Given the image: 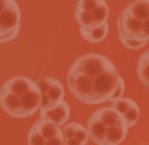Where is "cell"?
Masks as SVG:
<instances>
[{"instance_id":"cell-1","label":"cell","mask_w":149,"mask_h":145,"mask_svg":"<svg viewBox=\"0 0 149 145\" xmlns=\"http://www.w3.org/2000/svg\"><path fill=\"white\" fill-rule=\"evenodd\" d=\"M68 89L83 104H104L123 96L125 81L119 70L104 55L79 57L68 70Z\"/></svg>"},{"instance_id":"cell-2","label":"cell","mask_w":149,"mask_h":145,"mask_svg":"<svg viewBox=\"0 0 149 145\" xmlns=\"http://www.w3.org/2000/svg\"><path fill=\"white\" fill-rule=\"evenodd\" d=\"M21 10L15 0H0V44H8L19 34Z\"/></svg>"},{"instance_id":"cell-3","label":"cell","mask_w":149,"mask_h":145,"mask_svg":"<svg viewBox=\"0 0 149 145\" xmlns=\"http://www.w3.org/2000/svg\"><path fill=\"white\" fill-rule=\"evenodd\" d=\"M117 30H119V40H134V42H147L143 36V21L138 19L128 8H125L117 17Z\"/></svg>"},{"instance_id":"cell-4","label":"cell","mask_w":149,"mask_h":145,"mask_svg":"<svg viewBox=\"0 0 149 145\" xmlns=\"http://www.w3.org/2000/svg\"><path fill=\"white\" fill-rule=\"evenodd\" d=\"M36 83H38L40 92H42L40 111L53 108V105H57L58 102L64 100V89H62L61 81L53 79V77H40V79H36Z\"/></svg>"},{"instance_id":"cell-5","label":"cell","mask_w":149,"mask_h":145,"mask_svg":"<svg viewBox=\"0 0 149 145\" xmlns=\"http://www.w3.org/2000/svg\"><path fill=\"white\" fill-rule=\"evenodd\" d=\"M108 15H109V6L102 4L95 11H87V13H74L79 28H95V26H102L108 23Z\"/></svg>"},{"instance_id":"cell-6","label":"cell","mask_w":149,"mask_h":145,"mask_svg":"<svg viewBox=\"0 0 149 145\" xmlns=\"http://www.w3.org/2000/svg\"><path fill=\"white\" fill-rule=\"evenodd\" d=\"M89 136V130L79 123H70L62 126V142L64 145H85Z\"/></svg>"},{"instance_id":"cell-7","label":"cell","mask_w":149,"mask_h":145,"mask_svg":"<svg viewBox=\"0 0 149 145\" xmlns=\"http://www.w3.org/2000/svg\"><path fill=\"white\" fill-rule=\"evenodd\" d=\"M111 105L117 109V111L123 113V117L127 119L128 128L134 126V124L138 123V119H140V108H138V104H136L134 100L121 96V98H117V100H113V104H111Z\"/></svg>"},{"instance_id":"cell-8","label":"cell","mask_w":149,"mask_h":145,"mask_svg":"<svg viewBox=\"0 0 149 145\" xmlns=\"http://www.w3.org/2000/svg\"><path fill=\"white\" fill-rule=\"evenodd\" d=\"M40 115H42V119H47L51 123L62 126V124H66V121H68V117H70V105H68V102L62 100V102H58L57 105H53V108L40 111Z\"/></svg>"},{"instance_id":"cell-9","label":"cell","mask_w":149,"mask_h":145,"mask_svg":"<svg viewBox=\"0 0 149 145\" xmlns=\"http://www.w3.org/2000/svg\"><path fill=\"white\" fill-rule=\"evenodd\" d=\"M93 115H95L96 119H100L102 123L106 124V126H127V128H128L127 119L123 117V113L117 111L113 105H109V108H100V109H96Z\"/></svg>"},{"instance_id":"cell-10","label":"cell","mask_w":149,"mask_h":145,"mask_svg":"<svg viewBox=\"0 0 149 145\" xmlns=\"http://www.w3.org/2000/svg\"><path fill=\"white\" fill-rule=\"evenodd\" d=\"M87 130H89V136H91V139H93L96 145H104L108 126H106V124L102 123L100 119H96L95 115L89 117V121H87Z\"/></svg>"},{"instance_id":"cell-11","label":"cell","mask_w":149,"mask_h":145,"mask_svg":"<svg viewBox=\"0 0 149 145\" xmlns=\"http://www.w3.org/2000/svg\"><path fill=\"white\" fill-rule=\"evenodd\" d=\"M108 23L102 26H95V28H79L81 36H83V40L91 42V44H98V42H102L106 36H108Z\"/></svg>"},{"instance_id":"cell-12","label":"cell","mask_w":149,"mask_h":145,"mask_svg":"<svg viewBox=\"0 0 149 145\" xmlns=\"http://www.w3.org/2000/svg\"><path fill=\"white\" fill-rule=\"evenodd\" d=\"M136 72H138V77H140V81H142V85L149 91V49L138 58Z\"/></svg>"},{"instance_id":"cell-13","label":"cell","mask_w":149,"mask_h":145,"mask_svg":"<svg viewBox=\"0 0 149 145\" xmlns=\"http://www.w3.org/2000/svg\"><path fill=\"white\" fill-rule=\"evenodd\" d=\"M127 8H128V10H130L138 19H142V21L149 19V0H134V2L128 4Z\"/></svg>"},{"instance_id":"cell-14","label":"cell","mask_w":149,"mask_h":145,"mask_svg":"<svg viewBox=\"0 0 149 145\" xmlns=\"http://www.w3.org/2000/svg\"><path fill=\"white\" fill-rule=\"evenodd\" d=\"M106 0H79L76 6L74 13H87V11H95L98 6H102Z\"/></svg>"},{"instance_id":"cell-15","label":"cell","mask_w":149,"mask_h":145,"mask_svg":"<svg viewBox=\"0 0 149 145\" xmlns=\"http://www.w3.org/2000/svg\"><path fill=\"white\" fill-rule=\"evenodd\" d=\"M45 145H64V142H62V136H57V138H51L45 142Z\"/></svg>"}]
</instances>
